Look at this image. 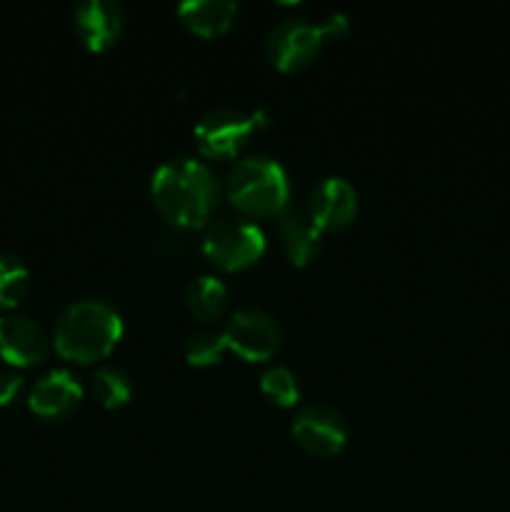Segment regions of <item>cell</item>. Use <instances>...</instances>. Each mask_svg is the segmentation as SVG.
Listing matches in <instances>:
<instances>
[{"label":"cell","instance_id":"obj_1","mask_svg":"<svg viewBox=\"0 0 510 512\" xmlns=\"http://www.w3.org/2000/svg\"><path fill=\"white\" fill-rule=\"evenodd\" d=\"M150 195L170 225L193 230L213 215L218 205V180L203 160L170 158L155 168Z\"/></svg>","mask_w":510,"mask_h":512},{"label":"cell","instance_id":"obj_2","mask_svg":"<svg viewBox=\"0 0 510 512\" xmlns=\"http://www.w3.org/2000/svg\"><path fill=\"white\" fill-rule=\"evenodd\" d=\"M120 338H123L120 313L110 303L95 298L65 305L53 330V343L60 358L83 365L105 358Z\"/></svg>","mask_w":510,"mask_h":512},{"label":"cell","instance_id":"obj_3","mask_svg":"<svg viewBox=\"0 0 510 512\" xmlns=\"http://www.w3.org/2000/svg\"><path fill=\"white\" fill-rule=\"evenodd\" d=\"M225 193L248 215H280L290 205V180L283 165L268 155H248L230 168Z\"/></svg>","mask_w":510,"mask_h":512},{"label":"cell","instance_id":"obj_4","mask_svg":"<svg viewBox=\"0 0 510 512\" xmlns=\"http://www.w3.org/2000/svg\"><path fill=\"white\" fill-rule=\"evenodd\" d=\"M345 30H348V18L343 13H330L320 23L305 15H293L270 28L265 50L270 63L278 70H298L318 55L325 35H343Z\"/></svg>","mask_w":510,"mask_h":512},{"label":"cell","instance_id":"obj_5","mask_svg":"<svg viewBox=\"0 0 510 512\" xmlns=\"http://www.w3.org/2000/svg\"><path fill=\"white\" fill-rule=\"evenodd\" d=\"M268 118L263 110H240L230 105L210 108L208 113L200 115L195 123L193 135L198 150L208 158H233L248 145L250 135L265 128Z\"/></svg>","mask_w":510,"mask_h":512},{"label":"cell","instance_id":"obj_6","mask_svg":"<svg viewBox=\"0 0 510 512\" xmlns=\"http://www.w3.org/2000/svg\"><path fill=\"white\" fill-rule=\"evenodd\" d=\"M265 235L245 218H220L205 228L203 253L223 270H243L263 255Z\"/></svg>","mask_w":510,"mask_h":512},{"label":"cell","instance_id":"obj_7","mask_svg":"<svg viewBox=\"0 0 510 512\" xmlns=\"http://www.w3.org/2000/svg\"><path fill=\"white\" fill-rule=\"evenodd\" d=\"M223 333L228 340V348L248 363L270 360L278 353L280 340H283L278 320L260 308L235 310Z\"/></svg>","mask_w":510,"mask_h":512},{"label":"cell","instance_id":"obj_8","mask_svg":"<svg viewBox=\"0 0 510 512\" xmlns=\"http://www.w3.org/2000/svg\"><path fill=\"white\" fill-rule=\"evenodd\" d=\"M295 443L310 455H335L348 440V423L333 405L308 403L300 405L293 418Z\"/></svg>","mask_w":510,"mask_h":512},{"label":"cell","instance_id":"obj_9","mask_svg":"<svg viewBox=\"0 0 510 512\" xmlns=\"http://www.w3.org/2000/svg\"><path fill=\"white\" fill-rule=\"evenodd\" d=\"M50 340L43 325L23 313L0 315V355L15 368H28L45 360Z\"/></svg>","mask_w":510,"mask_h":512},{"label":"cell","instance_id":"obj_10","mask_svg":"<svg viewBox=\"0 0 510 512\" xmlns=\"http://www.w3.org/2000/svg\"><path fill=\"white\" fill-rule=\"evenodd\" d=\"M358 210V193L345 178H323L308 198V215L320 230H340Z\"/></svg>","mask_w":510,"mask_h":512},{"label":"cell","instance_id":"obj_11","mask_svg":"<svg viewBox=\"0 0 510 512\" xmlns=\"http://www.w3.org/2000/svg\"><path fill=\"white\" fill-rule=\"evenodd\" d=\"M125 13L115 0H83L73 13L78 38L90 50H108L123 33Z\"/></svg>","mask_w":510,"mask_h":512},{"label":"cell","instance_id":"obj_12","mask_svg":"<svg viewBox=\"0 0 510 512\" xmlns=\"http://www.w3.org/2000/svg\"><path fill=\"white\" fill-rule=\"evenodd\" d=\"M80 400H83V385L70 370L60 368L35 380L28 395L30 410L40 418H63L78 408Z\"/></svg>","mask_w":510,"mask_h":512},{"label":"cell","instance_id":"obj_13","mask_svg":"<svg viewBox=\"0 0 510 512\" xmlns=\"http://www.w3.org/2000/svg\"><path fill=\"white\" fill-rule=\"evenodd\" d=\"M278 233L283 240V248L293 265H308L320 250V233L323 230L310 220L308 210H300L288 205L278 215Z\"/></svg>","mask_w":510,"mask_h":512},{"label":"cell","instance_id":"obj_14","mask_svg":"<svg viewBox=\"0 0 510 512\" xmlns=\"http://www.w3.org/2000/svg\"><path fill=\"white\" fill-rule=\"evenodd\" d=\"M238 15V3L233 0H185L178 5V18L195 35L213 38L225 33Z\"/></svg>","mask_w":510,"mask_h":512},{"label":"cell","instance_id":"obj_15","mask_svg":"<svg viewBox=\"0 0 510 512\" xmlns=\"http://www.w3.org/2000/svg\"><path fill=\"white\" fill-rule=\"evenodd\" d=\"M185 303L200 323H215L228 305V288L215 275H198L185 288Z\"/></svg>","mask_w":510,"mask_h":512},{"label":"cell","instance_id":"obj_16","mask_svg":"<svg viewBox=\"0 0 510 512\" xmlns=\"http://www.w3.org/2000/svg\"><path fill=\"white\" fill-rule=\"evenodd\" d=\"M90 393L103 408H123L133 398V380L118 365H100L90 378Z\"/></svg>","mask_w":510,"mask_h":512},{"label":"cell","instance_id":"obj_17","mask_svg":"<svg viewBox=\"0 0 510 512\" xmlns=\"http://www.w3.org/2000/svg\"><path fill=\"white\" fill-rule=\"evenodd\" d=\"M28 288V268L15 253L0 250V310L15 308Z\"/></svg>","mask_w":510,"mask_h":512},{"label":"cell","instance_id":"obj_18","mask_svg":"<svg viewBox=\"0 0 510 512\" xmlns=\"http://www.w3.org/2000/svg\"><path fill=\"white\" fill-rule=\"evenodd\" d=\"M260 390H263V395L270 403L280 405V408H293L300 400L298 378L285 365H273V368L265 370L260 375Z\"/></svg>","mask_w":510,"mask_h":512},{"label":"cell","instance_id":"obj_19","mask_svg":"<svg viewBox=\"0 0 510 512\" xmlns=\"http://www.w3.org/2000/svg\"><path fill=\"white\" fill-rule=\"evenodd\" d=\"M225 350H228V340H225L223 330H198L185 343V358L195 368H208L223 360Z\"/></svg>","mask_w":510,"mask_h":512},{"label":"cell","instance_id":"obj_20","mask_svg":"<svg viewBox=\"0 0 510 512\" xmlns=\"http://www.w3.org/2000/svg\"><path fill=\"white\" fill-rule=\"evenodd\" d=\"M23 375L13 373V370H3L0 373V405H10L13 400H18V395L23 393Z\"/></svg>","mask_w":510,"mask_h":512}]
</instances>
